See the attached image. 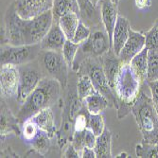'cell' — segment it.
<instances>
[{"label":"cell","instance_id":"6da1fadb","mask_svg":"<svg viewBox=\"0 0 158 158\" xmlns=\"http://www.w3.org/2000/svg\"><path fill=\"white\" fill-rule=\"evenodd\" d=\"M62 91V85L57 80L48 76L43 78L36 88L21 104L16 114L21 125L41 110L52 107L61 100Z\"/></svg>","mask_w":158,"mask_h":158},{"label":"cell","instance_id":"7a4b0ae2","mask_svg":"<svg viewBox=\"0 0 158 158\" xmlns=\"http://www.w3.org/2000/svg\"><path fill=\"white\" fill-rule=\"evenodd\" d=\"M146 84L135 73L130 63L122 64L114 87V91L118 98L116 109L118 111V119H122L132 113V106L143 86Z\"/></svg>","mask_w":158,"mask_h":158},{"label":"cell","instance_id":"3957f363","mask_svg":"<svg viewBox=\"0 0 158 158\" xmlns=\"http://www.w3.org/2000/svg\"><path fill=\"white\" fill-rule=\"evenodd\" d=\"M132 114L142 135V141L158 143V112L152 97L143 89L132 106Z\"/></svg>","mask_w":158,"mask_h":158},{"label":"cell","instance_id":"277c9868","mask_svg":"<svg viewBox=\"0 0 158 158\" xmlns=\"http://www.w3.org/2000/svg\"><path fill=\"white\" fill-rule=\"evenodd\" d=\"M71 70L77 75H88L93 82L95 89L109 100L110 107H117L118 98L108 82L100 58H95V57L84 58L79 63H75Z\"/></svg>","mask_w":158,"mask_h":158},{"label":"cell","instance_id":"5b68a950","mask_svg":"<svg viewBox=\"0 0 158 158\" xmlns=\"http://www.w3.org/2000/svg\"><path fill=\"white\" fill-rule=\"evenodd\" d=\"M83 102L79 98L76 85L70 86L67 90L62 111V122L61 127L56 134L57 143L61 150H63L71 141L75 132V120L78 114L83 107Z\"/></svg>","mask_w":158,"mask_h":158},{"label":"cell","instance_id":"8992f818","mask_svg":"<svg viewBox=\"0 0 158 158\" xmlns=\"http://www.w3.org/2000/svg\"><path fill=\"white\" fill-rule=\"evenodd\" d=\"M37 61L43 72L47 73L48 77L58 81L62 85L63 90H65L69 81L70 68L64 58L62 51L42 49Z\"/></svg>","mask_w":158,"mask_h":158},{"label":"cell","instance_id":"52a82bcc","mask_svg":"<svg viewBox=\"0 0 158 158\" xmlns=\"http://www.w3.org/2000/svg\"><path fill=\"white\" fill-rule=\"evenodd\" d=\"M53 12L49 10L31 19L22 20L21 31L24 45L40 44L53 24Z\"/></svg>","mask_w":158,"mask_h":158},{"label":"cell","instance_id":"ba28073f","mask_svg":"<svg viewBox=\"0 0 158 158\" xmlns=\"http://www.w3.org/2000/svg\"><path fill=\"white\" fill-rule=\"evenodd\" d=\"M41 50L40 44L22 46H12L9 44L1 45V65L13 64L18 66L32 63L38 59Z\"/></svg>","mask_w":158,"mask_h":158},{"label":"cell","instance_id":"9c48e42d","mask_svg":"<svg viewBox=\"0 0 158 158\" xmlns=\"http://www.w3.org/2000/svg\"><path fill=\"white\" fill-rule=\"evenodd\" d=\"M95 28L96 30L91 31L89 37L82 44L80 45V48L76 58H81V60L75 61L74 64L79 63L82 59L87 58V57L100 58L104 53H106L110 48H112L109 36L105 28L102 30V28H99V26L96 27Z\"/></svg>","mask_w":158,"mask_h":158},{"label":"cell","instance_id":"30bf717a","mask_svg":"<svg viewBox=\"0 0 158 158\" xmlns=\"http://www.w3.org/2000/svg\"><path fill=\"white\" fill-rule=\"evenodd\" d=\"M18 69L20 77L16 100L22 104L28 97V95L36 88L40 81L46 76L43 75L44 72H43L40 65H31V63L23 65H18Z\"/></svg>","mask_w":158,"mask_h":158},{"label":"cell","instance_id":"8fae6325","mask_svg":"<svg viewBox=\"0 0 158 158\" xmlns=\"http://www.w3.org/2000/svg\"><path fill=\"white\" fill-rule=\"evenodd\" d=\"M19 69L13 64H2L0 69L1 98L8 99L17 96L19 85Z\"/></svg>","mask_w":158,"mask_h":158},{"label":"cell","instance_id":"7c38bea8","mask_svg":"<svg viewBox=\"0 0 158 158\" xmlns=\"http://www.w3.org/2000/svg\"><path fill=\"white\" fill-rule=\"evenodd\" d=\"M16 10L24 19H31L52 10L53 0H14Z\"/></svg>","mask_w":158,"mask_h":158},{"label":"cell","instance_id":"4fadbf2b","mask_svg":"<svg viewBox=\"0 0 158 158\" xmlns=\"http://www.w3.org/2000/svg\"><path fill=\"white\" fill-rule=\"evenodd\" d=\"M146 47V37L142 32L130 30L129 37L123 46L118 57L122 64H129L135 55Z\"/></svg>","mask_w":158,"mask_h":158},{"label":"cell","instance_id":"5bb4252c","mask_svg":"<svg viewBox=\"0 0 158 158\" xmlns=\"http://www.w3.org/2000/svg\"><path fill=\"white\" fill-rule=\"evenodd\" d=\"M1 138L14 135H21L22 129L21 123L19 122L16 116L12 114L11 110L9 108L6 99L1 98V129H0Z\"/></svg>","mask_w":158,"mask_h":158},{"label":"cell","instance_id":"9a60e30c","mask_svg":"<svg viewBox=\"0 0 158 158\" xmlns=\"http://www.w3.org/2000/svg\"><path fill=\"white\" fill-rule=\"evenodd\" d=\"M100 16H102V24L109 36L111 48L113 45V33L116 27L118 10V5L114 4L112 0H102L100 1Z\"/></svg>","mask_w":158,"mask_h":158},{"label":"cell","instance_id":"2e32d148","mask_svg":"<svg viewBox=\"0 0 158 158\" xmlns=\"http://www.w3.org/2000/svg\"><path fill=\"white\" fill-rule=\"evenodd\" d=\"M66 41L67 39L62 31L59 22L54 20L49 31L41 41L40 46L44 50L62 51Z\"/></svg>","mask_w":158,"mask_h":158},{"label":"cell","instance_id":"e0dca14e","mask_svg":"<svg viewBox=\"0 0 158 158\" xmlns=\"http://www.w3.org/2000/svg\"><path fill=\"white\" fill-rule=\"evenodd\" d=\"M100 61H102V64L108 82L111 87L114 89V82H116L117 76L122 65V62L120 61L118 55L114 53L113 48H110L106 53H104L100 57Z\"/></svg>","mask_w":158,"mask_h":158},{"label":"cell","instance_id":"ac0fdd59","mask_svg":"<svg viewBox=\"0 0 158 158\" xmlns=\"http://www.w3.org/2000/svg\"><path fill=\"white\" fill-rule=\"evenodd\" d=\"M131 30V25L128 19L118 15L113 33V45L112 48L117 55H119L123 46L129 37V32Z\"/></svg>","mask_w":158,"mask_h":158},{"label":"cell","instance_id":"d6986e66","mask_svg":"<svg viewBox=\"0 0 158 158\" xmlns=\"http://www.w3.org/2000/svg\"><path fill=\"white\" fill-rule=\"evenodd\" d=\"M31 119L37 124L40 130L47 132L50 137H55L57 134V128L55 124L54 114L51 110V107L43 109L38 112L31 118Z\"/></svg>","mask_w":158,"mask_h":158},{"label":"cell","instance_id":"ffe728a7","mask_svg":"<svg viewBox=\"0 0 158 158\" xmlns=\"http://www.w3.org/2000/svg\"><path fill=\"white\" fill-rule=\"evenodd\" d=\"M78 2L81 10V20L90 27H98L102 22V16L98 12L97 7L93 6L90 0H78Z\"/></svg>","mask_w":158,"mask_h":158},{"label":"cell","instance_id":"44dd1931","mask_svg":"<svg viewBox=\"0 0 158 158\" xmlns=\"http://www.w3.org/2000/svg\"><path fill=\"white\" fill-rule=\"evenodd\" d=\"M83 103L91 114H100L110 107L109 100L98 91L85 98L83 99Z\"/></svg>","mask_w":158,"mask_h":158},{"label":"cell","instance_id":"7402d4cb","mask_svg":"<svg viewBox=\"0 0 158 158\" xmlns=\"http://www.w3.org/2000/svg\"><path fill=\"white\" fill-rule=\"evenodd\" d=\"M52 12L55 21H58L60 17L69 12H75L81 16L78 0H53Z\"/></svg>","mask_w":158,"mask_h":158},{"label":"cell","instance_id":"603a6c76","mask_svg":"<svg viewBox=\"0 0 158 158\" xmlns=\"http://www.w3.org/2000/svg\"><path fill=\"white\" fill-rule=\"evenodd\" d=\"M80 21H81V16L75 12L66 13L59 18L58 20L59 25L67 40L72 41Z\"/></svg>","mask_w":158,"mask_h":158},{"label":"cell","instance_id":"cb8c5ba5","mask_svg":"<svg viewBox=\"0 0 158 158\" xmlns=\"http://www.w3.org/2000/svg\"><path fill=\"white\" fill-rule=\"evenodd\" d=\"M112 133L108 129H104L103 133L97 137V141L94 147L97 157L98 158H111L114 157L111 150Z\"/></svg>","mask_w":158,"mask_h":158},{"label":"cell","instance_id":"d4e9b609","mask_svg":"<svg viewBox=\"0 0 158 158\" xmlns=\"http://www.w3.org/2000/svg\"><path fill=\"white\" fill-rule=\"evenodd\" d=\"M148 55H149V49L145 47L130 62V64L135 71V73L138 75V77L144 83H147Z\"/></svg>","mask_w":158,"mask_h":158},{"label":"cell","instance_id":"484cf974","mask_svg":"<svg viewBox=\"0 0 158 158\" xmlns=\"http://www.w3.org/2000/svg\"><path fill=\"white\" fill-rule=\"evenodd\" d=\"M51 139L52 137H50L47 132L39 130L37 135L30 142V145L32 149L37 151L40 154L45 157L51 147Z\"/></svg>","mask_w":158,"mask_h":158},{"label":"cell","instance_id":"4316f807","mask_svg":"<svg viewBox=\"0 0 158 158\" xmlns=\"http://www.w3.org/2000/svg\"><path fill=\"white\" fill-rule=\"evenodd\" d=\"M77 82H76V89L79 98L83 102V99L85 98H87L88 96L94 94L97 92L95 89L93 82L88 75L81 74V75H77Z\"/></svg>","mask_w":158,"mask_h":158},{"label":"cell","instance_id":"83f0119b","mask_svg":"<svg viewBox=\"0 0 158 158\" xmlns=\"http://www.w3.org/2000/svg\"><path fill=\"white\" fill-rule=\"evenodd\" d=\"M135 152L140 158H158V143L142 141L135 146Z\"/></svg>","mask_w":158,"mask_h":158},{"label":"cell","instance_id":"f1b7e54d","mask_svg":"<svg viewBox=\"0 0 158 158\" xmlns=\"http://www.w3.org/2000/svg\"><path fill=\"white\" fill-rule=\"evenodd\" d=\"M158 81V51L149 50L147 83Z\"/></svg>","mask_w":158,"mask_h":158},{"label":"cell","instance_id":"f546056e","mask_svg":"<svg viewBox=\"0 0 158 158\" xmlns=\"http://www.w3.org/2000/svg\"><path fill=\"white\" fill-rule=\"evenodd\" d=\"M79 48H80V45L76 44V43H74L71 40H67L63 48V50H62L63 56L70 69H72Z\"/></svg>","mask_w":158,"mask_h":158},{"label":"cell","instance_id":"4dcf8cb0","mask_svg":"<svg viewBox=\"0 0 158 158\" xmlns=\"http://www.w3.org/2000/svg\"><path fill=\"white\" fill-rule=\"evenodd\" d=\"M21 129H22L21 135H22L23 139L25 140V142L27 143V144H30V142L37 135V134L40 130L37 124L31 118L27 119L24 123H22Z\"/></svg>","mask_w":158,"mask_h":158},{"label":"cell","instance_id":"1f68e13d","mask_svg":"<svg viewBox=\"0 0 158 158\" xmlns=\"http://www.w3.org/2000/svg\"><path fill=\"white\" fill-rule=\"evenodd\" d=\"M146 48L149 50L158 51V19L154 22L152 27L145 33Z\"/></svg>","mask_w":158,"mask_h":158},{"label":"cell","instance_id":"d6a6232c","mask_svg":"<svg viewBox=\"0 0 158 158\" xmlns=\"http://www.w3.org/2000/svg\"><path fill=\"white\" fill-rule=\"evenodd\" d=\"M88 128L94 133V135L98 137L100 135L105 129V124L103 120V117L102 114H90Z\"/></svg>","mask_w":158,"mask_h":158},{"label":"cell","instance_id":"836d02e7","mask_svg":"<svg viewBox=\"0 0 158 158\" xmlns=\"http://www.w3.org/2000/svg\"><path fill=\"white\" fill-rule=\"evenodd\" d=\"M91 28L90 27H88L86 25L83 21H80L79 23V26L76 30V32H75V35L72 39V41L76 44H82V43L89 37V35L91 34Z\"/></svg>","mask_w":158,"mask_h":158},{"label":"cell","instance_id":"e575fe53","mask_svg":"<svg viewBox=\"0 0 158 158\" xmlns=\"http://www.w3.org/2000/svg\"><path fill=\"white\" fill-rule=\"evenodd\" d=\"M84 104V103H83ZM90 113L88 112L87 108L83 105L82 109L80 111L75 120V132L76 131H83L88 128V121L90 118Z\"/></svg>","mask_w":158,"mask_h":158},{"label":"cell","instance_id":"d590c367","mask_svg":"<svg viewBox=\"0 0 158 158\" xmlns=\"http://www.w3.org/2000/svg\"><path fill=\"white\" fill-rule=\"evenodd\" d=\"M85 130H86V129H85ZM85 130L74 132L73 136H72L71 141H70L71 143H72V145L76 148V150L81 153V152H82L83 148L85 147V143H84Z\"/></svg>","mask_w":158,"mask_h":158},{"label":"cell","instance_id":"8d00e7d4","mask_svg":"<svg viewBox=\"0 0 158 158\" xmlns=\"http://www.w3.org/2000/svg\"><path fill=\"white\" fill-rule=\"evenodd\" d=\"M64 151L63 152V157H65V158H79V157H81V153L76 150V148L72 145V143L69 142L68 144L64 148Z\"/></svg>","mask_w":158,"mask_h":158},{"label":"cell","instance_id":"74e56055","mask_svg":"<svg viewBox=\"0 0 158 158\" xmlns=\"http://www.w3.org/2000/svg\"><path fill=\"white\" fill-rule=\"evenodd\" d=\"M147 85L149 86V89L151 91V96L154 102V105L156 107V110L158 112V81L148 82Z\"/></svg>","mask_w":158,"mask_h":158},{"label":"cell","instance_id":"f35d334b","mask_svg":"<svg viewBox=\"0 0 158 158\" xmlns=\"http://www.w3.org/2000/svg\"><path fill=\"white\" fill-rule=\"evenodd\" d=\"M97 141V136L94 135V133L90 130L89 128H87L85 130V135H84V143H85V147L88 148H93L95 147Z\"/></svg>","mask_w":158,"mask_h":158},{"label":"cell","instance_id":"ab89813d","mask_svg":"<svg viewBox=\"0 0 158 158\" xmlns=\"http://www.w3.org/2000/svg\"><path fill=\"white\" fill-rule=\"evenodd\" d=\"M0 155H1V157H21L13 151L10 146L5 145L4 142H1V153H0Z\"/></svg>","mask_w":158,"mask_h":158},{"label":"cell","instance_id":"60d3db41","mask_svg":"<svg viewBox=\"0 0 158 158\" xmlns=\"http://www.w3.org/2000/svg\"><path fill=\"white\" fill-rule=\"evenodd\" d=\"M81 157L82 158H96L97 154L93 148L84 147L81 152Z\"/></svg>","mask_w":158,"mask_h":158},{"label":"cell","instance_id":"b9f144b4","mask_svg":"<svg viewBox=\"0 0 158 158\" xmlns=\"http://www.w3.org/2000/svg\"><path fill=\"white\" fill-rule=\"evenodd\" d=\"M135 3L138 9L144 10L151 6V0H135Z\"/></svg>","mask_w":158,"mask_h":158},{"label":"cell","instance_id":"7bdbcfd3","mask_svg":"<svg viewBox=\"0 0 158 158\" xmlns=\"http://www.w3.org/2000/svg\"><path fill=\"white\" fill-rule=\"evenodd\" d=\"M102 1V0H90V2L93 4V6H95V7H97L98 8V3Z\"/></svg>","mask_w":158,"mask_h":158},{"label":"cell","instance_id":"ee69618b","mask_svg":"<svg viewBox=\"0 0 158 158\" xmlns=\"http://www.w3.org/2000/svg\"><path fill=\"white\" fill-rule=\"evenodd\" d=\"M128 156H129V154L126 153V152H121L120 154L117 155V157H128Z\"/></svg>","mask_w":158,"mask_h":158},{"label":"cell","instance_id":"f6af8a7d","mask_svg":"<svg viewBox=\"0 0 158 158\" xmlns=\"http://www.w3.org/2000/svg\"><path fill=\"white\" fill-rule=\"evenodd\" d=\"M112 1L114 3V4H117V5H118V3H119V1L120 0H112Z\"/></svg>","mask_w":158,"mask_h":158}]
</instances>
